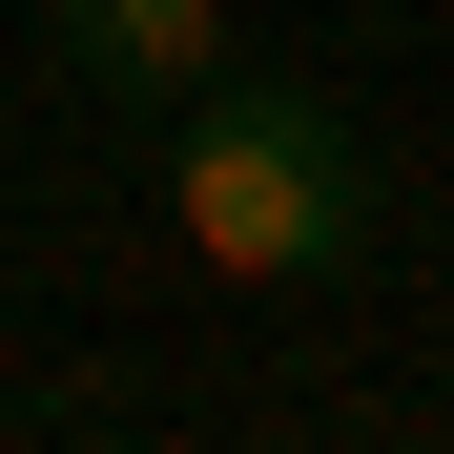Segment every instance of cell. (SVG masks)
Returning <instances> with one entry per match:
<instances>
[{
	"label": "cell",
	"instance_id": "1",
	"mask_svg": "<svg viewBox=\"0 0 454 454\" xmlns=\"http://www.w3.org/2000/svg\"><path fill=\"white\" fill-rule=\"evenodd\" d=\"M166 248L207 289H331L372 248V145L331 83H269V62H207L166 104Z\"/></svg>",
	"mask_w": 454,
	"mask_h": 454
},
{
	"label": "cell",
	"instance_id": "2",
	"mask_svg": "<svg viewBox=\"0 0 454 454\" xmlns=\"http://www.w3.org/2000/svg\"><path fill=\"white\" fill-rule=\"evenodd\" d=\"M42 42H62V83H104V104L166 124L207 62H227V0H42Z\"/></svg>",
	"mask_w": 454,
	"mask_h": 454
}]
</instances>
